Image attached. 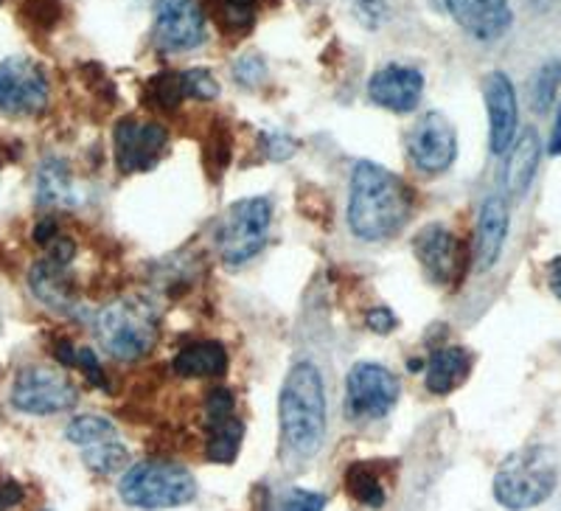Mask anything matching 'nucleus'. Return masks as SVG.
<instances>
[{
	"label": "nucleus",
	"instance_id": "7",
	"mask_svg": "<svg viewBox=\"0 0 561 511\" xmlns=\"http://www.w3.org/2000/svg\"><path fill=\"white\" fill-rule=\"evenodd\" d=\"M402 385L393 371L379 363H357L345 377V416L354 422L385 419L399 402Z\"/></svg>",
	"mask_w": 561,
	"mask_h": 511
},
{
	"label": "nucleus",
	"instance_id": "12",
	"mask_svg": "<svg viewBox=\"0 0 561 511\" xmlns=\"http://www.w3.org/2000/svg\"><path fill=\"white\" fill-rule=\"evenodd\" d=\"M154 37L167 52H192L205 43V14L197 0H158Z\"/></svg>",
	"mask_w": 561,
	"mask_h": 511
},
{
	"label": "nucleus",
	"instance_id": "20",
	"mask_svg": "<svg viewBox=\"0 0 561 511\" xmlns=\"http://www.w3.org/2000/svg\"><path fill=\"white\" fill-rule=\"evenodd\" d=\"M172 368L180 377L205 379V377H222L228 371V352L217 340H199V343L183 345L174 357Z\"/></svg>",
	"mask_w": 561,
	"mask_h": 511
},
{
	"label": "nucleus",
	"instance_id": "8",
	"mask_svg": "<svg viewBox=\"0 0 561 511\" xmlns=\"http://www.w3.org/2000/svg\"><path fill=\"white\" fill-rule=\"evenodd\" d=\"M79 390L59 368L28 365L18 374L12 385V405L20 413L51 416L77 405Z\"/></svg>",
	"mask_w": 561,
	"mask_h": 511
},
{
	"label": "nucleus",
	"instance_id": "36",
	"mask_svg": "<svg viewBox=\"0 0 561 511\" xmlns=\"http://www.w3.org/2000/svg\"><path fill=\"white\" fill-rule=\"evenodd\" d=\"M325 509V498L318 492H307V489H295L289 495L287 506L284 511H323Z\"/></svg>",
	"mask_w": 561,
	"mask_h": 511
},
{
	"label": "nucleus",
	"instance_id": "19",
	"mask_svg": "<svg viewBox=\"0 0 561 511\" xmlns=\"http://www.w3.org/2000/svg\"><path fill=\"white\" fill-rule=\"evenodd\" d=\"M37 203L43 208H77L82 203V194L65 160H43V167L37 169Z\"/></svg>",
	"mask_w": 561,
	"mask_h": 511
},
{
	"label": "nucleus",
	"instance_id": "32",
	"mask_svg": "<svg viewBox=\"0 0 561 511\" xmlns=\"http://www.w3.org/2000/svg\"><path fill=\"white\" fill-rule=\"evenodd\" d=\"M237 413V399L228 388H214L205 399V424L210 422H222L228 416Z\"/></svg>",
	"mask_w": 561,
	"mask_h": 511
},
{
	"label": "nucleus",
	"instance_id": "37",
	"mask_svg": "<svg viewBox=\"0 0 561 511\" xmlns=\"http://www.w3.org/2000/svg\"><path fill=\"white\" fill-rule=\"evenodd\" d=\"M298 144L287 135H264V152H267L270 160H287L293 158Z\"/></svg>",
	"mask_w": 561,
	"mask_h": 511
},
{
	"label": "nucleus",
	"instance_id": "23",
	"mask_svg": "<svg viewBox=\"0 0 561 511\" xmlns=\"http://www.w3.org/2000/svg\"><path fill=\"white\" fill-rule=\"evenodd\" d=\"M208 435H205V455L214 464H233L242 450L244 439V424L239 422L237 416H228L222 422L205 424Z\"/></svg>",
	"mask_w": 561,
	"mask_h": 511
},
{
	"label": "nucleus",
	"instance_id": "6",
	"mask_svg": "<svg viewBox=\"0 0 561 511\" xmlns=\"http://www.w3.org/2000/svg\"><path fill=\"white\" fill-rule=\"evenodd\" d=\"M273 208L270 200L248 197L228 208L217 228V250L228 268H242L262 253L267 242Z\"/></svg>",
	"mask_w": 561,
	"mask_h": 511
},
{
	"label": "nucleus",
	"instance_id": "3",
	"mask_svg": "<svg viewBox=\"0 0 561 511\" xmlns=\"http://www.w3.org/2000/svg\"><path fill=\"white\" fill-rule=\"evenodd\" d=\"M559 469L548 447H525L508 455L494 475V498L508 511H528L553 495Z\"/></svg>",
	"mask_w": 561,
	"mask_h": 511
},
{
	"label": "nucleus",
	"instance_id": "40",
	"mask_svg": "<svg viewBox=\"0 0 561 511\" xmlns=\"http://www.w3.org/2000/svg\"><path fill=\"white\" fill-rule=\"evenodd\" d=\"M57 239V223L54 219H39L34 225V242L37 245H51Z\"/></svg>",
	"mask_w": 561,
	"mask_h": 511
},
{
	"label": "nucleus",
	"instance_id": "2",
	"mask_svg": "<svg viewBox=\"0 0 561 511\" xmlns=\"http://www.w3.org/2000/svg\"><path fill=\"white\" fill-rule=\"evenodd\" d=\"M280 435L300 458H312L325 441V390L314 363H295L280 385Z\"/></svg>",
	"mask_w": 561,
	"mask_h": 511
},
{
	"label": "nucleus",
	"instance_id": "9",
	"mask_svg": "<svg viewBox=\"0 0 561 511\" xmlns=\"http://www.w3.org/2000/svg\"><path fill=\"white\" fill-rule=\"evenodd\" d=\"M48 107V79L28 57H9L0 63V113L26 118Z\"/></svg>",
	"mask_w": 561,
	"mask_h": 511
},
{
	"label": "nucleus",
	"instance_id": "17",
	"mask_svg": "<svg viewBox=\"0 0 561 511\" xmlns=\"http://www.w3.org/2000/svg\"><path fill=\"white\" fill-rule=\"evenodd\" d=\"M508 203L500 194H491L483 205H480V219H478V270H491L500 262L503 245L508 239Z\"/></svg>",
	"mask_w": 561,
	"mask_h": 511
},
{
	"label": "nucleus",
	"instance_id": "42",
	"mask_svg": "<svg viewBox=\"0 0 561 511\" xmlns=\"http://www.w3.org/2000/svg\"><path fill=\"white\" fill-rule=\"evenodd\" d=\"M54 354H57L59 365H77V349H73L68 340H59L57 349H54Z\"/></svg>",
	"mask_w": 561,
	"mask_h": 511
},
{
	"label": "nucleus",
	"instance_id": "29",
	"mask_svg": "<svg viewBox=\"0 0 561 511\" xmlns=\"http://www.w3.org/2000/svg\"><path fill=\"white\" fill-rule=\"evenodd\" d=\"M129 453L124 444L118 441H102V444H93V447H84V464L96 475H113L118 469L127 467Z\"/></svg>",
	"mask_w": 561,
	"mask_h": 511
},
{
	"label": "nucleus",
	"instance_id": "13",
	"mask_svg": "<svg viewBox=\"0 0 561 511\" xmlns=\"http://www.w3.org/2000/svg\"><path fill=\"white\" fill-rule=\"evenodd\" d=\"M485 110H489V144L494 155H505L517 138L519 104L517 90L503 71H494L485 77L483 84Z\"/></svg>",
	"mask_w": 561,
	"mask_h": 511
},
{
	"label": "nucleus",
	"instance_id": "10",
	"mask_svg": "<svg viewBox=\"0 0 561 511\" xmlns=\"http://www.w3.org/2000/svg\"><path fill=\"white\" fill-rule=\"evenodd\" d=\"M408 155L424 174L447 172L458 158V135L447 115L424 113L408 133Z\"/></svg>",
	"mask_w": 561,
	"mask_h": 511
},
{
	"label": "nucleus",
	"instance_id": "33",
	"mask_svg": "<svg viewBox=\"0 0 561 511\" xmlns=\"http://www.w3.org/2000/svg\"><path fill=\"white\" fill-rule=\"evenodd\" d=\"M23 12L34 26L51 29L59 20V0H23Z\"/></svg>",
	"mask_w": 561,
	"mask_h": 511
},
{
	"label": "nucleus",
	"instance_id": "34",
	"mask_svg": "<svg viewBox=\"0 0 561 511\" xmlns=\"http://www.w3.org/2000/svg\"><path fill=\"white\" fill-rule=\"evenodd\" d=\"M264 73H267V65H264V59L259 57V54H244V57L233 65V77H237V82L248 84V88H255V84L262 82Z\"/></svg>",
	"mask_w": 561,
	"mask_h": 511
},
{
	"label": "nucleus",
	"instance_id": "4",
	"mask_svg": "<svg viewBox=\"0 0 561 511\" xmlns=\"http://www.w3.org/2000/svg\"><path fill=\"white\" fill-rule=\"evenodd\" d=\"M96 338L113 360L133 363L158 340V313L140 298H118L99 313Z\"/></svg>",
	"mask_w": 561,
	"mask_h": 511
},
{
	"label": "nucleus",
	"instance_id": "22",
	"mask_svg": "<svg viewBox=\"0 0 561 511\" xmlns=\"http://www.w3.org/2000/svg\"><path fill=\"white\" fill-rule=\"evenodd\" d=\"M472 368V357L460 345H447L433 352V357L424 363L427 371V390L433 394H453L460 383H466Z\"/></svg>",
	"mask_w": 561,
	"mask_h": 511
},
{
	"label": "nucleus",
	"instance_id": "24",
	"mask_svg": "<svg viewBox=\"0 0 561 511\" xmlns=\"http://www.w3.org/2000/svg\"><path fill=\"white\" fill-rule=\"evenodd\" d=\"M345 489H348L351 498L368 506V509H382L385 500H388L382 478H379V473L368 461H357V464H351L345 469Z\"/></svg>",
	"mask_w": 561,
	"mask_h": 511
},
{
	"label": "nucleus",
	"instance_id": "30",
	"mask_svg": "<svg viewBox=\"0 0 561 511\" xmlns=\"http://www.w3.org/2000/svg\"><path fill=\"white\" fill-rule=\"evenodd\" d=\"M185 99H197V102H210L219 96V82L210 77L205 68H194V71L183 73Z\"/></svg>",
	"mask_w": 561,
	"mask_h": 511
},
{
	"label": "nucleus",
	"instance_id": "25",
	"mask_svg": "<svg viewBox=\"0 0 561 511\" xmlns=\"http://www.w3.org/2000/svg\"><path fill=\"white\" fill-rule=\"evenodd\" d=\"M183 99V73H154V77H149L147 88H144V102H147L149 107L160 110V113H172V110H178Z\"/></svg>",
	"mask_w": 561,
	"mask_h": 511
},
{
	"label": "nucleus",
	"instance_id": "28",
	"mask_svg": "<svg viewBox=\"0 0 561 511\" xmlns=\"http://www.w3.org/2000/svg\"><path fill=\"white\" fill-rule=\"evenodd\" d=\"M214 18L228 34H244L255 26V0H214Z\"/></svg>",
	"mask_w": 561,
	"mask_h": 511
},
{
	"label": "nucleus",
	"instance_id": "1",
	"mask_svg": "<svg viewBox=\"0 0 561 511\" xmlns=\"http://www.w3.org/2000/svg\"><path fill=\"white\" fill-rule=\"evenodd\" d=\"M415 194L382 163L359 160L351 174L348 228L363 242H385L413 217Z\"/></svg>",
	"mask_w": 561,
	"mask_h": 511
},
{
	"label": "nucleus",
	"instance_id": "27",
	"mask_svg": "<svg viewBox=\"0 0 561 511\" xmlns=\"http://www.w3.org/2000/svg\"><path fill=\"white\" fill-rule=\"evenodd\" d=\"M561 84V59H548V63L536 71L534 82H530V104L539 115L548 113L556 102Z\"/></svg>",
	"mask_w": 561,
	"mask_h": 511
},
{
	"label": "nucleus",
	"instance_id": "39",
	"mask_svg": "<svg viewBox=\"0 0 561 511\" xmlns=\"http://www.w3.org/2000/svg\"><path fill=\"white\" fill-rule=\"evenodd\" d=\"M20 500H23V489H20L18 480H3L0 484V511H9Z\"/></svg>",
	"mask_w": 561,
	"mask_h": 511
},
{
	"label": "nucleus",
	"instance_id": "26",
	"mask_svg": "<svg viewBox=\"0 0 561 511\" xmlns=\"http://www.w3.org/2000/svg\"><path fill=\"white\" fill-rule=\"evenodd\" d=\"M65 439L70 444H79V447H93V444H102V441L115 439V424L104 416H77L73 422L65 428Z\"/></svg>",
	"mask_w": 561,
	"mask_h": 511
},
{
	"label": "nucleus",
	"instance_id": "31",
	"mask_svg": "<svg viewBox=\"0 0 561 511\" xmlns=\"http://www.w3.org/2000/svg\"><path fill=\"white\" fill-rule=\"evenodd\" d=\"M348 3L354 18H357L365 29H379L390 14L388 0H348Z\"/></svg>",
	"mask_w": 561,
	"mask_h": 511
},
{
	"label": "nucleus",
	"instance_id": "16",
	"mask_svg": "<svg viewBox=\"0 0 561 511\" xmlns=\"http://www.w3.org/2000/svg\"><path fill=\"white\" fill-rule=\"evenodd\" d=\"M449 14L474 39H500L514 23L508 0H447Z\"/></svg>",
	"mask_w": 561,
	"mask_h": 511
},
{
	"label": "nucleus",
	"instance_id": "38",
	"mask_svg": "<svg viewBox=\"0 0 561 511\" xmlns=\"http://www.w3.org/2000/svg\"><path fill=\"white\" fill-rule=\"evenodd\" d=\"M368 329L377 334H390L396 329V315L388 307H377L368 313Z\"/></svg>",
	"mask_w": 561,
	"mask_h": 511
},
{
	"label": "nucleus",
	"instance_id": "43",
	"mask_svg": "<svg viewBox=\"0 0 561 511\" xmlns=\"http://www.w3.org/2000/svg\"><path fill=\"white\" fill-rule=\"evenodd\" d=\"M550 155H561V107L556 113V122H553V133H550Z\"/></svg>",
	"mask_w": 561,
	"mask_h": 511
},
{
	"label": "nucleus",
	"instance_id": "5",
	"mask_svg": "<svg viewBox=\"0 0 561 511\" xmlns=\"http://www.w3.org/2000/svg\"><path fill=\"white\" fill-rule=\"evenodd\" d=\"M118 495L135 509H178L192 503L197 480L174 461H144L124 475Z\"/></svg>",
	"mask_w": 561,
	"mask_h": 511
},
{
	"label": "nucleus",
	"instance_id": "15",
	"mask_svg": "<svg viewBox=\"0 0 561 511\" xmlns=\"http://www.w3.org/2000/svg\"><path fill=\"white\" fill-rule=\"evenodd\" d=\"M424 93V77L408 65H385L368 82L370 102L390 113H410L419 107Z\"/></svg>",
	"mask_w": 561,
	"mask_h": 511
},
{
	"label": "nucleus",
	"instance_id": "41",
	"mask_svg": "<svg viewBox=\"0 0 561 511\" xmlns=\"http://www.w3.org/2000/svg\"><path fill=\"white\" fill-rule=\"evenodd\" d=\"M548 282H550V289H553L556 298L561 300V256H556L553 262L548 264Z\"/></svg>",
	"mask_w": 561,
	"mask_h": 511
},
{
	"label": "nucleus",
	"instance_id": "21",
	"mask_svg": "<svg viewBox=\"0 0 561 511\" xmlns=\"http://www.w3.org/2000/svg\"><path fill=\"white\" fill-rule=\"evenodd\" d=\"M539 158H542V141L534 129H525L519 138H514L508 155V167H505V189L511 194H525L528 185L534 183L536 169H539Z\"/></svg>",
	"mask_w": 561,
	"mask_h": 511
},
{
	"label": "nucleus",
	"instance_id": "11",
	"mask_svg": "<svg viewBox=\"0 0 561 511\" xmlns=\"http://www.w3.org/2000/svg\"><path fill=\"white\" fill-rule=\"evenodd\" d=\"M115 160L124 172H147L167 152L169 133L154 122H138V118H122L113 129Z\"/></svg>",
	"mask_w": 561,
	"mask_h": 511
},
{
	"label": "nucleus",
	"instance_id": "14",
	"mask_svg": "<svg viewBox=\"0 0 561 511\" xmlns=\"http://www.w3.org/2000/svg\"><path fill=\"white\" fill-rule=\"evenodd\" d=\"M415 256H419L421 268L430 275V282L449 284L458 279L463 268V250H460L458 237L444 225L433 223L421 228V234L413 242Z\"/></svg>",
	"mask_w": 561,
	"mask_h": 511
},
{
	"label": "nucleus",
	"instance_id": "35",
	"mask_svg": "<svg viewBox=\"0 0 561 511\" xmlns=\"http://www.w3.org/2000/svg\"><path fill=\"white\" fill-rule=\"evenodd\" d=\"M77 365L82 368V374L88 377L90 385H96V388H107V377H104L102 365H99V357L93 349H77Z\"/></svg>",
	"mask_w": 561,
	"mask_h": 511
},
{
	"label": "nucleus",
	"instance_id": "18",
	"mask_svg": "<svg viewBox=\"0 0 561 511\" xmlns=\"http://www.w3.org/2000/svg\"><path fill=\"white\" fill-rule=\"evenodd\" d=\"M28 287L54 313L70 315L79 304L68 264H59L54 259H43L39 264H34L32 273H28Z\"/></svg>",
	"mask_w": 561,
	"mask_h": 511
}]
</instances>
